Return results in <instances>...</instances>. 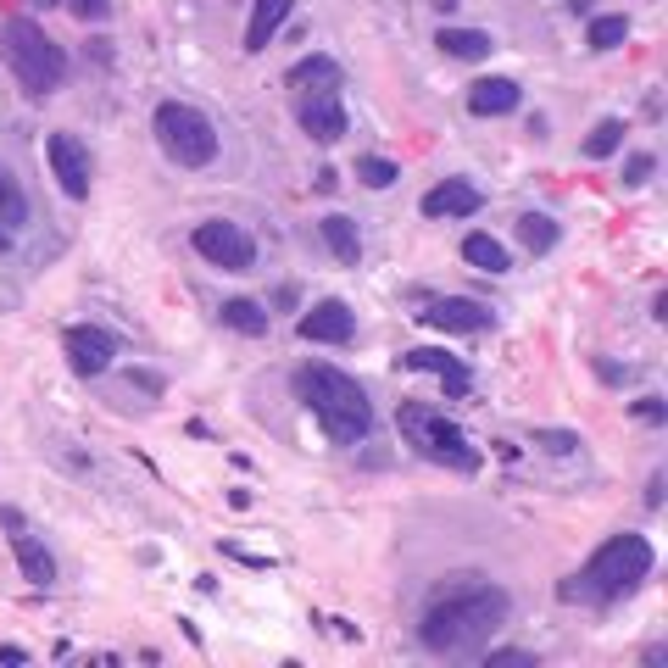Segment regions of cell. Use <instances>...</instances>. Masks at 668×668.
I'll list each match as a JSON object with an SVG mask.
<instances>
[{"instance_id":"obj_1","label":"cell","mask_w":668,"mask_h":668,"mask_svg":"<svg viewBox=\"0 0 668 668\" xmlns=\"http://www.w3.org/2000/svg\"><path fill=\"white\" fill-rule=\"evenodd\" d=\"M501 618H507V596L496 591V585H457V591H446L435 607L424 613V624H418V641L429 646V652L451 657V652H468V646H479L490 630H496Z\"/></svg>"},{"instance_id":"obj_2","label":"cell","mask_w":668,"mask_h":668,"mask_svg":"<svg viewBox=\"0 0 668 668\" xmlns=\"http://www.w3.org/2000/svg\"><path fill=\"white\" fill-rule=\"evenodd\" d=\"M296 390H301V401L312 407V418L323 424V435H329L334 446H362V440H368L373 407H368V396H362V385L351 373L329 368V362H307V368L296 373Z\"/></svg>"},{"instance_id":"obj_3","label":"cell","mask_w":668,"mask_h":668,"mask_svg":"<svg viewBox=\"0 0 668 668\" xmlns=\"http://www.w3.org/2000/svg\"><path fill=\"white\" fill-rule=\"evenodd\" d=\"M652 563L657 557H652V540L646 535H613L585 563L579 585H568V596H579V602H618V596L641 591L646 579H652Z\"/></svg>"},{"instance_id":"obj_4","label":"cell","mask_w":668,"mask_h":668,"mask_svg":"<svg viewBox=\"0 0 668 668\" xmlns=\"http://www.w3.org/2000/svg\"><path fill=\"white\" fill-rule=\"evenodd\" d=\"M0 51H6V62H12L17 84H23L28 95L45 101V95L62 90L67 56H62V45L34 23V17H6V28H0Z\"/></svg>"},{"instance_id":"obj_5","label":"cell","mask_w":668,"mask_h":668,"mask_svg":"<svg viewBox=\"0 0 668 668\" xmlns=\"http://www.w3.org/2000/svg\"><path fill=\"white\" fill-rule=\"evenodd\" d=\"M396 424H401V435H407V446L418 451V457H429V463L457 468V474H474L479 468V451L468 446V435L451 424L446 412L424 407V401H407V407L396 412Z\"/></svg>"},{"instance_id":"obj_6","label":"cell","mask_w":668,"mask_h":668,"mask_svg":"<svg viewBox=\"0 0 668 668\" xmlns=\"http://www.w3.org/2000/svg\"><path fill=\"white\" fill-rule=\"evenodd\" d=\"M151 134H156V145H162L179 167L218 162V129H212V117L195 112V106H184V101H162V106H156Z\"/></svg>"},{"instance_id":"obj_7","label":"cell","mask_w":668,"mask_h":668,"mask_svg":"<svg viewBox=\"0 0 668 668\" xmlns=\"http://www.w3.org/2000/svg\"><path fill=\"white\" fill-rule=\"evenodd\" d=\"M195 251H201L212 268H223V273H245V268H257V240L240 229V223H229V218H206V223H195Z\"/></svg>"},{"instance_id":"obj_8","label":"cell","mask_w":668,"mask_h":668,"mask_svg":"<svg viewBox=\"0 0 668 668\" xmlns=\"http://www.w3.org/2000/svg\"><path fill=\"white\" fill-rule=\"evenodd\" d=\"M45 156H51L56 190H62L67 201H84V195H90V179H95L84 140H78V134H51V140H45Z\"/></svg>"},{"instance_id":"obj_9","label":"cell","mask_w":668,"mask_h":668,"mask_svg":"<svg viewBox=\"0 0 668 668\" xmlns=\"http://www.w3.org/2000/svg\"><path fill=\"white\" fill-rule=\"evenodd\" d=\"M62 351H67V362H73V373H84V379H95V373H106L117 362V334H106V329H95V323H73V329L62 334Z\"/></svg>"},{"instance_id":"obj_10","label":"cell","mask_w":668,"mask_h":668,"mask_svg":"<svg viewBox=\"0 0 668 668\" xmlns=\"http://www.w3.org/2000/svg\"><path fill=\"white\" fill-rule=\"evenodd\" d=\"M418 323L446 329V334H479V329H490V307L485 301H468V296H446V301L418 307Z\"/></svg>"},{"instance_id":"obj_11","label":"cell","mask_w":668,"mask_h":668,"mask_svg":"<svg viewBox=\"0 0 668 668\" xmlns=\"http://www.w3.org/2000/svg\"><path fill=\"white\" fill-rule=\"evenodd\" d=\"M296 117H301V129H307V140H318V145H334L346 134V106H340L334 90L296 95Z\"/></svg>"},{"instance_id":"obj_12","label":"cell","mask_w":668,"mask_h":668,"mask_svg":"<svg viewBox=\"0 0 668 668\" xmlns=\"http://www.w3.org/2000/svg\"><path fill=\"white\" fill-rule=\"evenodd\" d=\"M351 334H357V318H351L346 301H318L301 318V340H318V346H346Z\"/></svg>"},{"instance_id":"obj_13","label":"cell","mask_w":668,"mask_h":668,"mask_svg":"<svg viewBox=\"0 0 668 668\" xmlns=\"http://www.w3.org/2000/svg\"><path fill=\"white\" fill-rule=\"evenodd\" d=\"M479 206H485V195L468 179H440L435 190L424 195V218H474Z\"/></svg>"},{"instance_id":"obj_14","label":"cell","mask_w":668,"mask_h":668,"mask_svg":"<svg viewBox=\"0 0 668 668\" xmlns=\"http://www.w3.org/2000/svg\"><path fill=\"white\" fill-rule=\"evenodd\" d=\"M407 368H418V373H440V385H446V396H468V362H457L451 351H440V346H418V351H407Z\"/></svg>"},{"instance_id":"obj_15","label":"cell","mask_w":668,"mask_h":668,"mask_svg":"<svg viewBox=\"0 0 668 668\" xmlns=\"http://www.w3.org/2000/svg\"><path fill=\"white\" fill-rule=\"evenodd\" d=\"M290 12H296V0H251V23H245V51H251V56L268 51V39L279 34L284 23H290Z\"/></svg>"},{"instance_id":"obj_16","label":"cell","mask_w":668,"mask_h":668,"mask_svg":"<svg viewBox=\"0 0 668 668\" xmlns=\"http://www.w3.org/2000/svg\"><path fill=\"white\" fill-rule=\"evenodd\" d=\"M284 90H296V95H318V90H340V67H334V56L312 51L301 56L290 73H284Z\"/></svg>"},{"instance_id":"obj_17","label":"cell","mask_w":668,"mask_h":668,"mask_svg":"<svg viewBox=\"0 0 668 668\" xmlns=\"http://www.w3.org/2000/svg\"><path fill=\"white\" fill-rule=\"evenodd\" d=\"M12 557H17V568H23L28 585H39V591H45V585H56V557L45 552V540H39V535L17 529V535H12Z\"/></svg>"},{"instance_id":"obj_18","label":"cell","mask_w":668,"mask_h":668,"mask_svg":"<svg viewBox=\"0 0 668 668\" xmlns=\"http://www.w3.org/2000/svg\"><path fill=\"white\" fill-rule=\"evenodd\" d=\"M524 90H518L513 78H479L474 90H468V112L474 117H501V112H518Z\"/></svg>"},{"instance_id":"obj_19","label":"cell","mask_w":668,"mask_h":668,"mask_svg":"<svg viewBox=\"0 0 668 668\" xmlns=\"http://www.w3.org/2000/svg\"><path fill=\"white\" fill-rule=\"evenodd\" d=\"M446 56H457V62H485L496 45H490V34L485 28H440V39H435Z\"/></svg>"},{"instance_id":"obj_20","label":"cell","mask_w":668,"mask_h":668,"mask_svg":"<svg viewBox=\"0 0 668 668\" xmlns=\"http://www.w3.org/2000/svg\"><path fill=\"white\" fill-rule=\"evenodd\" d=\"M323 245H329L346 268H351V262H362V234H357V223H351L346 212H329V218H323Z\"/></svg>"},{"instance_id":"obj_21","label":"cell","mask_w":668,"mask_h":668,"mask_svg":"<svg viewBox=\"0 0 668 668\" xmlns=\"http://www.w3.org/2000/svg\"><path fill=\"white\" fill-rule=\"evenodd\" d=\"M23 223H28V201H23V190H17L12 167L0 162V229H6V234H17Z\"/></svg>"},{"instance_id":"obj_22","label":"cell","mask_w":668,"mask_h":668,"mask_svg":"<svg viewBox=\"0 0 668 668\" xmlns=\"http://www.w3.org/2000/svg\"><path fill=\"white\" fill-rule=\"evenodd\" d=\"M513 234L529 245V251H535V257H546V251L557 245V223L546 218V212H524V218L513 223Z\"/></svg>"},{"instance_id":"obj_23","label":"cell","mask_w":668,"mask_h":668,"mask_svg":"<svg viewBox=\"0 0 668 668\" xmlns=\"http://www.w3.org/2000/svg\"><path fill=\"white\" fill-rule=\"evenodd\" d=\"M463 257L474 262V268H485V273H507L513 262H507V251H501V240H490V234H468L463 240Z\"/></svg>"},{"instance_id":"obj_24","label":"cell","mask_w":668,"mask_h":668,"mask_svg":"<svg viewBox=\"0 0 668 668\" xmlns=\"http://www.w3.org/2000/svg\"><path fill=\"white\" fill-rule=\"evenodd\" d=\"M223 323H229V329H240V334H251V340H257V334H268V312H262L257 301H245V296L223 301Z\"/></svg>"},{"instance_id":"obj_25","label":"cell","mask_w":668,"mask_h":668,"mask_svg":"<svg viewBox=\"0 0 668 668\" xmlns=\"http://www.w3.org/2000/svg\"><path fill=\"white\" fill-rule=\"evenodd\" d=\"M624 39H630V17H596L591 23V51H618V45H624Z\"/></svg>"},{"instance_id":"obj_26","label":"cell","mask_w":668,"mask_h":668,"mask_svg":"<svg viewBox=\"0 0 668 668\" xmlns=\"http://www.w3.org/2000/svg\"><path fill=\"white\" fill-rule=\"evenodd\" d=\"M357 179L368 184V190H390V184L401 179V167L390 162V156H362V162H357Z\"/></svg>"},{"instance_id":"obj_27","label":"cell","mask_w":668,"mask_h":668,"mask_svg":"<svg viewBox=\"0 0 668 668\" xmlns=\"http://www.w3.org/2000/svg\"><path fill=\"white\" fill-rule=\"evenodd\" d=\"M618 145H624V123H618V117H607V123H596V129L585 134V156H613Z\"/></svg>"},{"instance_id":"obj_28","label":"cell","mask_w":668,"mask_h":668,"mask_svg":"<svg viewBox=\"0 0 668 668\" xmlns=\"http://www.w3.org/2000/svg\"><path fill=\"white\" fill-rule=\"evenodd\" d=\"M485 663L490 668H535V652H513V646H507V652H490Z\"/></svg>"},{"instance_id":"obj_29","label":"cell","mask_w":668,"mask_h":668,"mask_svg":"<svg viewBox=\"0 0 668 668\" xmlns=\"http://www.w3.org/2000/svg\"><path fill=\"white\" fill-rule=\"evenodd\" d=\"M657 173V156H630V167H624V179L630 184H646Z\"/></svg>"},{"instance_id":"obj_30","label":"cell","mask_w":668,"mask_h":668,"mask_svg":"<svg viewBox=\"0 0 668 668\" xmlns=\"http://www.w3.org/2000/svg\"><path fill=\"white\" fill-rule=\"evenodd\" d=\"M67 6H73V12L84 17V23H95V17L106 12V0H67Z\"/></svg>"},{"instance_id":"obj_31","label":"cell","mask_w":668,"mask_h":668,"mask_svg":"<svg viewBox=\"0 0 668 668\" xmlns=\"http://www.w3.org/2000/svg\"><path fill=\"white\" fill-rule=\"evenodd\" d=\"M635 412H641V418H646V424H663V401H635Z\"/></svg>"},{"instance_id":"obj_32","label":"cell","mask_w":668,"mask_h":668,"mask_svg":"<svg viewBox=\"0 0 668 668\" xmlns=\"http://www.w3.org/2000/svg\"><path fill=\"white\" fill-rule=\"evenodd\" d=\"M540 440H546V446H552V451H574V446H579L574 435H540Z\"/></svg>"},{"instance_id":"obj_33","label":"cell","mask_w":668,"mask_h":668,"mask_svg":"<svg viewBox=\"0 0 668 668\" xmlns=\"http://www.w3.org/2000/svg\"><path fill=\"white\" fill-rule=\"evenodd\" d=\"M429 6H435V12H457V0H429Z\"/></svg>"},{"instance_id":"obj_34","label":"cell","mask_w":668,"mask_h":668,"mask_svg":"<svg viewBox=\"0 0 668 668\" xmlns=\"http://www.w3.org/2000/svg\"><path fill=\"white\" fill-rule=\"evenodd\" d=\"M0 251H12V234H6V229H0Z\"/></svg>"},{"instance_id":"obj_35","label":"cell","mask_w":668,"mask_h":668,"mask_svg":"<svg viewBox=\"0 0 668 668\" xmlns=\"http://www.w3.org/2000/svg\"><path fill=\"white\" fill-rule=\"evenodd\" d=\"M39 6H67V0H39Z\"/></svg>"}]
</instances>
